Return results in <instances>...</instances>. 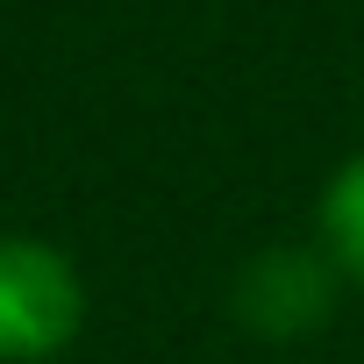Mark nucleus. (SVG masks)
Segmentation results:
<instances>
[{"label":"nucleus","instance_id":"f257e3e1","mask_svg":"<svg viewBox=\"0 0 364 364\" xmlns=\"http://www.w3.org/2000/svg\"><path fill=\"white\" fill-rule=\"evenodd\" d=\"M86 328V279L43 236H0V364H50Z\"/></svg>","mask_w":364,"mask_h":364},{"label":"nucleus","instance_id":"f03ea898","mask_svg":"<svg viewBox=\"0 0 364 364\" xmlns=\"http://www.w3.org/2000/svg\"><path fill=\"white\" fill-rule=\"evenodd\" d=\"M328 257H307V250H264L243 286H236V307L257 336H307L321 314H328Z\"/></svg>","mask_w":364,"mask_h":364},{"label":"nucleus","instance_id":"7ed1b4c3","mask_svg":"<svg viewBox=\"0 0 364 364\" xmlns=\"http://www.w3.org/2000/svg\"><path fill=\"white\" fill-rule=\"evenodd\" d=\"M314 229H321V257L336 264V279L364 286V150L328 171L321 208H314Z\"/></svg>","mask_w":364,"mask_h":364}]
</instances>
